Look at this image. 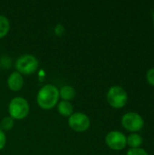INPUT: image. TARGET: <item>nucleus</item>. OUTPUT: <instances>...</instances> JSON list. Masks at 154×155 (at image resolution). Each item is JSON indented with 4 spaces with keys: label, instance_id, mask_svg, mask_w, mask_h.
I'll return each instance as SVG.
<instances>
[{
    "label": "nucleus",
    "instance_id": "obj_4",
    "mask_svg": "<svg viewBox=\"0 0 154 155\" xmlns=\"http://www.w3.org/2000/svg\"><path fill=\"white\" fill-rule=\"evenodd\" d=\"M107 101L112 107L116 109L122 108L126 104L128 95L123 87L114 85L112 86L107 93Z\"/></svg>",
    "mask_w": 154,
    "mask_h": 155
},
{
    "label": "nucleus",
    "instance_id": "obj_9",
    "mask_svg": "<svg viewBox=\"0 0 154 155\" xmlns=\"http://www.w3.org/2000/svg\"><path fill=\"white\" fill-rule=\"evenodd\" d=\"M57 110L58 113L64 116V117H69L74 114V107L72 104L68 101H61L57 104Z\"/></svg>",
    "mask_w": 154,
    "mask_h": 155
},
{
    "label": "nucleus",
    "instance_id": "obj_12",
    "mask_svg": "<svg viewBox=\"0 0 154 155\" xmlns=\"http://www.w3.org/2000/svg\"><path fill=\"white\" fill-rule=\"evenodd\" d=\"M10 29V23L7 17L0 15V38H3L7 35Z\"/></svg>",
    "mask_w": 154,
    "mask_h": 155
},
{
    "label": "nucleus",
    "instance_id": "obj_17",
    "mask_svg": "<svg viewBox=\"0 0 154 155\" xmlns=\"http://www.w3.org/2000/svg\"><path fill=\"white\" fill-rule=\"evenodd\" d=\"M54 32L57 35L61 36L64 33V27L62 25H57L54 28Z\"/></svg>",
    "mask_w": 154,
    "mask_h": 155
},
{
    "label": "nucleus",
    "instance_id": "obj_3",
    "mask_svg": "<svg viewBox=\"0 0 154 155\" xmlns=\"http://www.w3.org/2000/svg\"><path fill=\"white\" fill-rule=\"evenodd\" d=\"M38 60L33 54H23L15 62V68L21 74L29 75L34 74L38 68Z\"/></svg>",
    "mask_w": 154,
    "mask_h": 155
},
{
    "label": "nucleus",
    "instance_id": "obj_15",
    "mask_svg": "<svg viewBox=\"0 0 154 155\" xmlns=\"http://www.w3.org/2000/svg\"><path fill=\"white\" fill-rule=\"evenodd\" d=\"M146 77H147V81H148V83H149L151 85L154 86V68L150 69V70L147 72V75H146Z\"/></svg>",
    "mask_w": 154,
    "mask_h": 155
},
{
    "label": "nucleus",
    "instance_id": "obj_1",
    "mask_svg": "<svg viewBox=\"0 0 154 155\" xmlns=\"http://www.w3.org/2000/svg\"><path fill=\"white\" fill-rule=\"evenodd\" d=\"M59 100V90L53 84L44 85L37 93L36 101L38 105L44 109L50 110L54 108Z\"/></svg>",
    "mask_w": 154,
    "mask_h": 155
},
{
    "label": "nucleus",
    "instance_id": "obj_2",
    "mask_svg": "<svg viewBox=\"0 0 154 155\" xmlns=\"http://www.w3.org/2000/svg\"><path fill=\"white\" fill-rule=\"evenodd\" d=\"M29 104L23 97H15L8 105V113L10 117L15 120L25 118L29 114Z\"/></svg>",
    "mask_w": 154,
    "mask_h": 155
},
{
    "label": "nucleus",
    "instance_id": "obj_7",
    "mask_svg": "<svg viewBox=\"0 0 154 155\" xmlns=\"http://www.w3.org/2000/svg\"><path fill=\"white\" fill-rule=\"evenodd\" d=\"M105 143L109 148L116 151L123 150L127 144L126 136L117 131L110 132L105 137Z\"/></svg>",
    "mask_w": 154,
    "mask_h": 155
},
{
    "label": "nucleus",
    "instance_id": "obj_6",
    "mask_svg": "<svg viewBox=\"0 0 154 155\" xmlns=\"http://www.w3.org/2000/svg\"><path fill=\"white\" fill-rule=\"evenodd\" d=\"M122 124L126 130L130 132H137L143 127L144 122L140 114L131 112L125 114L123 116Z\"/></svg>",
    "mask_w": 154,
    "mask_h": 155
},
{
    "label": "nucleus",
    "instance_id": "obj_11",
    "mask_svg": "<svg viewBox=\"0 0 154 155\" xmlns=\"http://www.w3.org/2000/svg\"><path fill=\"white\" fill-rule=\"evenodd\" d=\"M126 143L127 144L133 148H139V146L143 143V138L140 134H133L126 138Z\"/></svg>",
    "mask_w": 154,
    "mask_h": 155
},
{
    "label": "nucleus",
    "instance_id": "obj_14",
    "mask_svg": "<svg viewBox=\"0 0 154 155\" xmlns=\"http://www.w3.org/2000/svg\"><path fill=\"white\" fill-rule=\"evenodd\" d=\"M126 155H148L145 150L142 148H133L131 149Z\"/></svg>",
    "mask_w": 154,
    "mask_h": 155
},
{
    "label": "nucleus",
    "instance_id": "obj_5",
    "mask_svg": "<svg viewBox=\"0 0 154 155\" xmlns=\"http://www.w3.org/2000/svg\"><path fill=\"white\" fill-rule=\"evenodd\" d=\"M69 126L77 133H83L90 127V119L84 113H74L68 119Z\"/></svg>",
    "mask_w": 154,
    "mask_h": 155
},
{
    "label": "nucleus",
    "instance_id": "obj_10",
    "mask_svg": "<svg viewBox=\"0 0 154 155\" xmlns=\"http://www.w3.org/2000/svg\"><path fill=\"white\" fill-rule=\"evenodd\" d=\"M76 92L74 88L71 85H64L59 91V96L64 101H71L75 97Z\"/></svg>",
    "mask_w": 154,
    "mask_h": 155
},
{
    "label": "nucleus",
    "instance_id": "obj_8",
    "mask_svg": "<svg viewBox=\"0 0 154 155\" xmlns=\"http://www.w3.org/2000/svg\"><path fill=\"white\" fill-rule=\"evenodd\" d=\"M7 85L8 88L12 91L16 92L21 90L24 85L23 75L18 72H13L7 78Z\"/></svg>",
    "mask_w": 154,
    "mask_h": 155
},
{
    "label": "nucleus",
    "instance_id": "obj_13",
    "mask_svg": "<svg viewBox=\"0 0 154 155\" xmlns=\"http://www.w3.org/2000/svg\"><path fill=\"white\" fill-rule=\"evenodd\" d=\"M1 130L4 131H10L13 127H14V119L10 116L5 117L2 121H1Z\"/></svg>",
    "mask_w": 154,
    "mask_h": 155
},
{
    "label": "nucleus",
    "instance_id": "obj_16",
    "mask_svg": "<svg viewBox=\"0 0 154 155\" xmlns=\"http://www.w3.org/2000/svg\"><path fill=\"white\" fill-rule=\"evenodd\" d=\"M6 143V138H5V133L0 129V150H2Z\"/></svg>",
    "mask_w": 154,
    "mask_h": 155
},
{
    "label": "nucleus",
    "instance_id": "obj_18",
    "mask_svg": "<svg viewBox=\"0 0 154 155\" xmlns=\"http://www.w3.org/2000/svg\"><path fill=\"white\" fill-rule=\"evenodd\" d=\"M153 20H154V14H153Z\"/></svg>",
    "mask_w": 154,
    "mask_h": 155
}]
</instances>
